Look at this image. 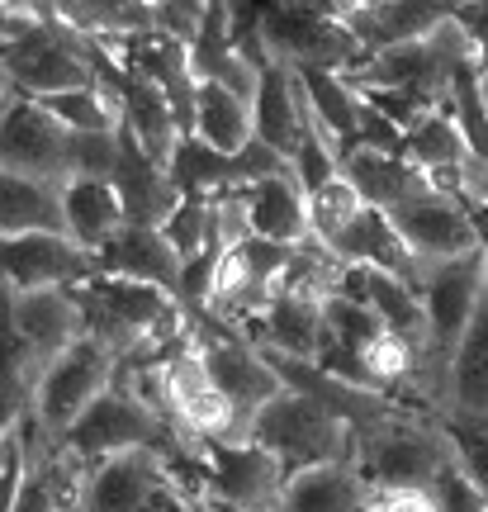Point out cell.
Returning a JSON list of instances; mask_svg holds the SVG:
<instances>
[{"label":"cell","instance_id":"cb8c5ba5","mask_svg":"<svg viewBox=\"0 0 488 512\" xmlns=\"http://www.w3.org/2000/svg\"><path fill=\"white\" fill-rule=\"evenodd\" d=\"M256 143H266L275 157L294 166L304 147V105H299V76L290 67H266L256 91Z\"/></svg>","mask_w":488,"mask_h":512},{"label":"cell","instance_id":"5b68a950","mask_svg":"<svg viewBox=\"0 0 488 512\" xmlns=\"http://www.w3.org/2000/svg\"><path fill=\"white\" fill-rule=\"evenodd\" d=\"M261 451H271L285 470H313V465H346L356 460V432L332 408H323L308 394L285 389L280 399L256 418L252 437Z\"/></svg>","mask_w":488,"mask_h":512},{"label":"cell","instance_id":"603a6c76","mask_svg":"<svg viewBox=\"0 0 488 512\" xmlns=\"http://www.w3.org/2000/svg\"><path fill=\"white\" fill-rule=\"evenodd\" d=\"M370 508H375V489L365 484L356 460L294 470L285 494H280V512H370Z\"/></svg>","mask_w":488,"mask_h":512},{"label":"cell","instance_id":"277c9868","mask_svg":"<svg viewBox=\"0 0 488 512\" xmlns=\"http://www.w3.org/2000/svg\"><path fill=\"white\" fill-rule=\"evenodd\" d=\"M190 328H195L199 361L209 370V380L223 389V399L233 403L242 441H247L256 418L285 394V380L275 375V366L261 356V347H256L252 337L242 328H233V323H218L209 313H190Z\"/></svg>","mask_w":488,"mask_h":512},{"label":"cell","instance_id":"7402d4cb","mask_svg":"<svg viewBox=\"0 0 488 512\" xmlns=\"http://www.w3.org/2000/svg\"><path fill=\"white\" fill-rule=\"evenodd\" d=\"M124 128L138 138V147H143L152 162L162 166V171H171V157L185 143L181 119L171 110V100L162 95V86L152 76L133 72V67L124 72Z\"/></svg>","mask_w":488,"mask_h":512},{"label":"cell","instance_id":"e0dca14e","mask_svg":"<svg viewBox=\"0 0 488 512\" xmlns=\"http://www.w3.org/2000/svg\"><path fill=\"white\" fill-rule=\"evenodd\" d=\"M337 15L356 34L365 57H380L432 38L451 19V5H398V0H389V5H337Z\"/></svg>","mask_w":488,"mask_h":512},{"label":"cell","instance_id":"2e32d148","mask_svg":"<svg viewBox=\"0 0 488 512\" xmlns=\"http://www.w3.org/2000/svg\"><path fill=\"white\" fill-rule=\"evenodd\" d=\"M242 214H247V233L280 247H308L313 242V223H308V195L294 181V171L266 176V181L237 190Z\"/></svg>","mask_w":488,"mask_h":512},{"label":"cell","instance_id":"836d02e7","mask_svg":"<svg viewBox=\"0 0 488 512\" xmlns=\"http://www.w3.org/2000/svg\"><path fill=\"white\" fill-rule=\"evenodd\" d=\"M432 494H436V503H441V512H488V498L460 475L455 460H451V470L432 484Z\"/></svg>","mask_w":488,"mask_h":512},{"label":"cell","instance_id":"484cf974","mask_svg":"<svg viewBox=\"0 0 488 512\" xmlns=\"http://www.w3.org/2000/svg\"><path fill=\"white\" fill-rule=\"evenodd\" d=\"M446 418H484L488 422V290L470 318V332L451 361V384H446Z\"/></svg>","mask_w":488,"mask_h":512},{"label":"cell","instance_id":"30bf717a","mask_svg":"<svg viewBox=\"0 0 488 512\" xmlns=\"http://www.w3.org/2000/svg\"><path fill=\"white\" fill-rule=\"evenodd\" d=\"M76 512H190V498L171 484L162 456L128 451L86 470Z\"/></svg>","mask_w":488,"mask_h":512},{"label":"cell","instance_id":"8d00e7d4","mask_svg":"<svg viewBox=\"0 0 488 512\" xmlns=\"http://www.w3.org/2000/svg\"><path fill=\"white\" fill-rule=\"evenodd\" d=\"M460 195H474V200H479V204H488V166H479V171H474V176H470V185H465Z\"/></svg>","mask_w":488,"mask_h":512},{"label":"cell","instance_id":"8992f818","mask_svg":"<svg viewBox=\"0 0 488 512\" xmlns=\"http://www.w3.org/2000/svg\"><path fill=\"white\" fill-rule=\"evenodd\" d=\"M81 313H86V337L109 347L119 361L133 356L147 337L171 328L185 318V304L176 294L152 290V285H133V280H114V275H91L81 290Z\"/></svg>","mask_w":488,"mask_h":512},{"label":"cell","instance_id":"83f0119b","mask_svg":"<svg viewBox=\"0 0 488 512\" xmlns=\"http://www.w3.org/2000/svg\"><path fill=\"white\" fill-rule=\"evenodd\" d=\"M195 138L214 152L242 157L256 143V105H247L242 95H233L228 86L214 81H199V100H195Z\"/></svg>","mask_w":488,"mask_h":512},{"label":"cell","instance_id":"5bb4252c","mask_svg":"<svg viewBox=\"0 0 488 512\" xmlns=\"http://www.w3.org/2000/svg\"><path fill=\"white\" fill-rule=\"evenodd\" d=\"M95 275H114V280H133V285H152L181 299L185 294V261L171 247L162 228H143V223H124L119 238L105 242L95 252Z\"/></svg>","mask_w":488,"mask_h":512},{"label":"cell","instance_id":"52a82bcc","mask_svg":"<svg viewBox=\"0 0 488 512\" xmlns=\"http://www.w3.org/2000/svg\"><path fill=\"white\" fill-rule=\"evenodd\" d=\"M261 29L271 57L290 72H337L351 76L365 62V48L342 24L337 5H261Z\"/></svg>","mask_w":488,"mask_h":512},{"label":"cell","instance_id":"9c48e42d","mask_svg":"<svg viewBox=\"0 0 488 512\" xmlns=\"http://www.w3.org/2000/svg\"><path fill=\"white\" fill-rule=\"evenodd\" d=\"M204 456V498L218 512H280V494L290 484V470L261 451L256 441H209Z\"/></svg>","mask_w":488,"mask_h":512},{"label":"cell","instance_id":"7a4b0ae2","mask_svg":"<svg viewBox=\"0 0 488 512\" xmlns=\"http://www.w3.org/2000/svg\"><path fill=\"white\" fill-rule=\"evenodd\" d=\"M185 446L190 441L166 422V413H157L124 375H114V384L95 399V408L62 441V451L81 470H95V465H105L114 456H128V451H152V456L166 460L176 451H185Z\"/></svg>","mask_w":488,"mask_h":512},{"label":"cell","instance_id":"ac0fdd59","mask_svg":"<svg viewBox=\"0 0 488 512\" xmlns=\"http://www.w3.org/2000/svg\"><path fill=\"white\" fill-rule=\"evenodd\" d=\"M323 304L318 294L304 290H280L271 299V309L256 318L247 337H252L261 351H275V356H290V361H318L323 351Z\"/></svg>","mask_w":488,"mask_h":512},{"label":"cell","instance_id":"d4e9b609","mask_svg":"<svg viewBox=\"0 0 488 512\" xmlns=\"http://www.w3.org/2000/svg\"><path fill=\"white\" fill-rule=\"evenodd\" d=\"M29 233L67 238L62 185L34 176H0V238H29Z\"/></svg>","mask_w":488,"mask_h":512},{"label":"cell","instance_id":"4316f807","mask_svg":"<svg viewBox=\"0 0 488 512\" xmlns=\"http://www.w3.org/2000/svg\"><path fill=\"white\" fill-rule=\"evenodd\" d=\"M62 204H67V238L76 247H86L91 256L105 242L119 238V228L128 223L114 181H67L62 185Z\"/></svg>","mask_w":488,"mask_h":512},{"label":"cell","instance_id":"e575fe53","mask_svg":"<svg viewBox=\"0 0 488 512\" xmlns=\"http://www.w3.org/2000/svg\"><path fill=\"white\" fill-rule=\"evenodd\" d=\"M455 24H460V34L470 38L474 57H479V67L488 76V0L484 5H455Z\"/></svg>","mask_w":488,"mask_h":512},{"label":"cell","instance_id":"4dcf8cb0","mask_svg":"<svg viewBox=\"0 0 488 512\" xmlns=\"http://www.w3.org/2000/svg\"><path fill=\"white\" fill-rule=\"evenodd\" d=\"M323 337L327 342H337L342 351H351V356H361L375 337H384V323L380 313L370 309V304H361V299H351V294H332L323 304Z\"/></svg>","mask_w":488,"mask_h":512},{"label":"cell","instance_id":"7c38bea8","mask_svg":"<svg viewBox=\"0 0 488 512\" xmlns=\"http://www.w3.org/2000/svg\"><path fill=\"white\" fill-rule=\"evenodd\" d=\"M389 223L398 228V238L413 247V256L422 261V271H432V266H451V261H465V256L479 252V238H474V223L465 214V204L446 195L441 185H436L432 195H422V200H408L398 204Z\"/></svg>","mask_w":488,"mask_h":512},{"label":"cell","instance_id":"ffe728a7","mask_svg":"<svg viewBox=\"0 0 488 512\" xmlns=\"http://www.w3.org/2000/svg\"><path fill=\"white\" fill-rule=\"evenodd\" d=\"M342 176L356 185L361 200L370 204V209H380V214H394L398 204L422 200V195L436 190L432 176L417 171L403 152H375V147H351L342 157Z\"/></svg>","mask_w":488,"mask_h":512},{"label":"cell","instance_id":"74e56055","mask_svg":"<svg viewBox=\"0 0 488 512\" xmlns=\"http://www.w3.org/2000/svg\"><path fill=\"white\" fill-rule=\"evenodd\" d=\"M484 100H488V76H484Z\"/></svg>","mask_w":488,"mask_h":512},{"label":"cell","instance_id":"4fadbf2b","mask_svg":"<svg viewBox=\"0 0 488 512\" xmlns=\"http://www.w3.org/2000/svg\"><path fill=\"white\" fill-rule=\"evenodd\" d=\"M5 294L29 290H81L95 275V256L57 233L5 238Z\"/></svg>","mask_w":488,"mask_h":512},{"label":"cell","instance_id":"d6a6232c","mask_svg":"<svg viewBox=\"0 0 488 512\" xmlns=\"http://www.w3.org/2000/svg\"><path fill=\"white\" fill-rule=\"evenodd\" d=\"M171 247L181 252V261L190 266L199 252H204V242H209V200H195V195H185V204L176 209V219L162 228Z\"/></svg>","mask_w":488,"mask_h":512},{"label":"cell","instance_id":"d590c367","mask_svg":"<svg viewBox=\"0 0 488 512\" xmlns=\"http://www.w3.org/2000/svg\"><path fill=\"white\" fill-rule=\"evenodd\" d=\"M370 512H441L432 489H394V494H375Z\"/></svg>","mask_w":488,"mask_h":512},{"label":"cell","instance_id":"1f68e13d","mask_svg":"<svg viewBox=\"0 0 488 512\" xmlns=\"http://www.w3.org/2000/svg\"><path fill=\"white\" fill-rule=\"evenodd\" d=\"M436 418H441V432L451 441V456H455V465H460V475L488 498V422L484 418H446V413H436Z\"/></svg>","mask_w":488,"mask_h":512},{"label":"cell","instance_id":"44dd1931","mask_svg":"<svg viewBox=\"0 0 488 512\" xmlns=\"http://www.w3.org/2000/svg\"><path fill=\"white\" fill-rule=\"evenodd\" d=\"M332 256H337L342 266H370V271L394 275V280L413 285V290H422V280H427V271H422V261L413 256V247L398 238V228L380 209H365L361 219L337 238Z\"/></svg>","mask_w":488,"mask_h":512},{"label":"cell","instance_id":"f1b7e54d","mask_svg":"<svg viewBox=\"0 0 488 512\" xmlns=\"http://www.w3.org/2000/svg\"><path fill=\"white\" fill-rule=\"evenodd\" d=\"M441 105H446L451 119L460 124V133H465V143H470V152H474V162L488 166V100H484V72H479L474 62L470 67H455Z\"/></svg>","mask_w":488,"mask_h":512},{"label":"cell","instance_id":"8fae6325","mask_svg":"<svg viewBox=\"0 0 488 512\" xmlns=\"http://www.w3.org/2000/svg\"><path fill=\"white\" fill-rule=\"evenodd\" d=\"M0 176H34V181H72V128H62L38 100L5 95V143Z\"/></svg>","mask_w":488,"mask_h":512},{"label":"cell","instance_id":"9a60e30c","mask_svg":"<svg viewBox=\"0 0 488 512\" xmlns=\"http://www.w3.org/2000/svg\"><path fill=\"white\" fill-rule=\"evenodd\" d=\"M403 157H408L417 171H427L446 195H460V190L470 185L474 171L484 166V162H474L470 143H465V133H460V124L451 119L446 105L427 110L408 133H403Z\"/></svg>","mask_w":488,"mask_h":512},{"label":"cell","instance_id":"6da1fadb","mask_svg":"<svg viewBox=\"0 0 488 512\" xmlns=\"http://www.w3.org/2000/svg\"><path fill=\"white\" fill-rule=\"evenodd\" d=\"M0 48H5V95L48 100V95L100 86L95 43L81 38L57 15V5L10 0L0 10Z\"/></svg>","mask_w":488,"mask_h":512},{"label":"cell","instance_id":"f546056e","mask_svg":"<svg viewBox=\"0 0 488 512\" xmlns=\"http://www.w3.org/2000/svg\"><path fill=\"white\" fill-rule=\"evenodd\" d=\"M370 204L361 200V190L346 181V176H337L332 185H323L318 195H308V223H313V242L318 247H337V238H342L351 223L361 219Z\"/></svg>","mask_w":488,"mask_h":512},{"label":"cell","instance_id":"3957f363","mask_svg":"<svg viewBox=\"0 0 488 512\" xmlns=\"http://www.w3.org/2000/svg\"><path fill=\"white\" fill-rule=\"evenodd\" d=\"M451 441L441 432V418L427 408H403L380 427L356 437V470L375 494L394 489H432L451 470Z\"/></svg>","mask_w":488,"mask_h":512},{"label":"cell","instance_id":"ba28073f","mask_svg":"<svg viewBox=\"0 0 488 512\" xmlns=\"http://www.w3.org/2000/svg\"><path fill=\"white\" fill-rule=\"evenodd\" d=\"M114 375H119V356L109 347H100L95 337H81L72 351H62L48 366V375L38 380L34 408H29L34 422L43 427V437L53 446H62L67 432L91 413L95 399L114 384Z\"/></svg>","mask_w":488,"mask_h":512},{"label":"cell","instance_id":"d6986e66","mask_svg":"<svg viewBox=\"0 0 488 512\" xmlns=\"http://www.w3.org/2000/svg\"><path fill=\"white\" fill-rule=\"evenodd\" d=\"M114 190L124 200L128 223H143V228H166V223L176 219V209L185 204V195L171 181V171H162V166L152 162L128 128H124L119 171H114Z\"/></svg>","mask_w":488,"mask_h":512}]
</instances>
